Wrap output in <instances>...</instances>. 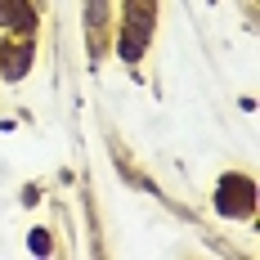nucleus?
Here are the masks:
<instances>
[{"label": "nucleus", "instance_id": "1", "mask_svg": "<svg viewBox=\"0 0 260 260\" xmlns=\"http://www.w3.org/2000/svg\"><path fill=\"white\" fill-rule=\"evenodd\" d=\"M153 14H157V0H126V36H121V58L135 63L148 36H153Z\"/></svg>", "mask_w": 260, "mask_h": 260}, {"label": "nucleus", "instance_id": "2", "mask_svg": "<svg viewBox=\"0 0 260 260\" xmlns=\"http://www.w3.org/2000/svg\"><path fill=\"white\" fill-rule=\"evenodd\" d=\"M215 207L224 211V215H251L256 211V184L247 180V175H229V180L220 184Z\"/></svg>", "mask_w": 260, "mask_h": 260}, {"label": "nucleus", "instance_id": "3", "mask_svg": "<svg viewBox=\"0 0 260 260\" xmlns=\"http://www.w3.org/2000/svg\"><path fill=\"white\" fill-rule=\"evenodd\" d=\"M0 23H5V27H27V23H31L27 0H0Z\"/></svg>", "mask_w": 260, "mask_h": 260}, {"label": "nucleus", "instance_id": "4", "mask_svg": "<svg viewBox=\"0 0 260 260\" xmlns=\"http://www.w3.org/2000/svg\"><path fill=\"white\" fill-rule=\"evenodd\" d=\"M27 63H31L27 45H18V54L9 50V54H5V77H23V72H27Z\"/></svg>", "mask_w": 260, "mask_h": 260}, {"label": "nucleus", "instance_id": "5", "mask_svg": "<svg viewBox=\"0 0 260 260\" xmlns=\"http://www.w3.org/2000/svg\"><path fill=\"white\" fill-rule=\"evenodd\" d=\"M104 18H108V5L104 0H90V27H104Z\"/></svg>", "mask_w": 260, "mask_h": 260}, {"label": "nucleus", "instance_id": "6", "mask_svg": "<svg viewBox=\"0 0 260 260\" xmlns=\"http://www.w3.org/2000/svg\"><path fill=\"white\" fill-rule=\"evenodd\" d=\"M31 251H50V238L41 234V229H36V234H31Z\"/></svg>", "mask_w": 260, "mask_h": 260}]
</instances>
